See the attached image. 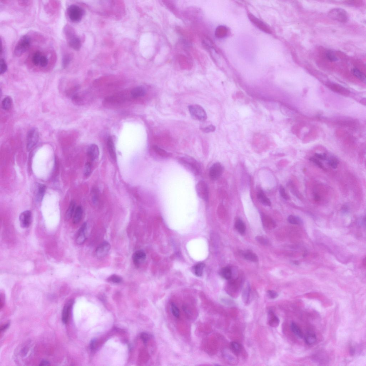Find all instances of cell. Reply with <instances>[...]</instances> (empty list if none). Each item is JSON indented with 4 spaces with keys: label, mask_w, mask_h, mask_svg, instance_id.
<instances>
[{
    "label": "cell",
    "mask_w": 366,
    "mask_h": 366,
    "mask_svg": "<svg viewBox=\"0 0 366 366\" xmlns=\"http://www.w3.org/2000/svg\"><path fill=\"white\" fill-rule=\"evenodd\" d=\"M279 193L280 194L281 197L286 200H288L289 199V197L286 193L285 189L284 187L282 186H280L279 187Z\"/></svg>",
    "instance_id": "50"
},
{
    "label": "cell",
    "mask_w": 366,
    "mask_h": 366,
    "mask_svg": "<svg viewBox=\"0 0 366 366\" xmlns=\"http://www.w3.org/2000/svg\"><path fill=\"white\" fill-rule=\"evenodd\" d=\"M0 74H3L8 69L7 65L5 59L1 58V64H0Z\"/></svg>",
    "instance_id": "43"
},
{
    "label": "cell",
    "mask_w": 366,
    "mask_h": 366,
    "mask_svg": "<svg viewBox=\"0 0 366 366\" xmlns=\"http://www.w3.org/2000/svg\"><path fill=\"white\" fill-rule=\"evenodd\" d=\"M243 257L247 260L253 262H257L258 258L256 254L250 251H246L242 253Z\"/></svg>",
    "instance_id": "28"
},
{
    "label": "cell",
    "mask_w": 366,
    "mask_h": 366,
    "mask_svg": "<svg viewBox=\"0 0 366 366\" xmlns=\"http://www.w3.org/2000/svg\"><path fill=\"white\" fill-rule=\"evenodd\" d=\"M39 137V132L36 128H33L29 131L27 136V148L28 150L37 144Z\"/></svg>",
    "instance_id": "8"
},
{
    "label": "cell",
    "mask_w": 366,
    "mask_h": 366,
    "mask_svg": "<svg viewBox=\"0 0 366 366\" xmlns=\"http://www.w3.org/2000/svg\"><path fill=\"white\" fill-rule=\"evenodd\" d=\"M87 153L88 156L92 161L97 159L100 155V150L98 145L95 144L90 145L88 148Z\"/></svg>",
    "instance_id": "15"
},
{
    "label": "cell",
    "mask_w": 366,
    "mask_h": 366,
    "mask_svg": "<svg viewBox=\"0 0 366 366\" xmlns=\"http://www.w3.org/2000/svg\"><path fill=\"white\" fill-rule=\"evenodd\" d=\"M67 12L70 19L74 23L80 22L84 13L82 8L75 4L70 5L68 8Z\"/></svg>",
    "instance_id": "5"
},
{
    "label": "cell",
    "mask_w": 366,
    "mask_h": 366,
    "mask_svg": "<svg viewBox=\"0 0 366 366\" xmlns=\"http://www.w3.org/2000/svg\"><path fill=\"white\" fill-rule=\"evenodd\" d=\"M201 131L205 133H209L214 132L216 130V127L213 125H209L206 127L201 129Z\"/></svg>",
    "instance_id": "48"
},
{
    "label": "cell",
    "mask_w": 366,
    "mask_h": 366,
    "mask_svg": "<svg viewBox=\"0 0 366 366\" xmlns=\"http://www.w3.org/2000/svg\"><path fill=\"white\" fill-rule=\"evenodd\" d=\"M294 262V264L295 265H297L299 264L298 261H295Z\"/></svg>",
    "instance_id": "62"
},
{
    "label": "cell",
    "mask_w": 366,
    "mask_h": 366,
    "mask_svg": "<svg viewBox=\"0 0 366 366\" xmlns=\"http://www.w3.org/2000/svg\"><path fill=\"white\" fill-rule=\"evenodd\" d=\"M19 220L22 228H26L29 227L32 221V213L30 210L23 212L19 215Z\"/></svg>",
    "instance_id": "11"
},
{
    "label": "cell",
    "mask_w": 366,
    "mask_h": 366,
    "mask_svg": "<svg viewBox=\"0 0 366 366\" xmlns=\"http://www.w3.org/2000/svg\"><path fill=\"white\" fill-rule=\"evenodd\" d=\"M280 320L278 317L275 315L274 312L270 310L268 312V324L270 327L276 328L278 327Z\"/></svg>",
    "instance_id": "17"
},
{
    "label": "cell",
    "mask_w": 366,
    "mask_h": 366,
    "mask_svg": "<svg viewBox=\"0 0 366 366\" xmlns=\"http://www.w3.org/2000/svg\"><path fill=\"white\" fill-rule=\"evenodd\" d=\"M257 198L260 202L265 205L270 206L271 205V202L269 198L266 197L263 191H260L257 194Z\"/></svg>",
    "instance_id": "27"
},
{
    "label": "cell",
    "mask_w": 366,
    "mask_h": 366,
    "mask_svg": "<svg viewBox=\"0 0 366 366\" xmlns=\"http://www.w3.org/2000/svg\"><path fill=\"white\" fill-rule=\"evenodd\" d=\"M326 57L328 60L331 62H336L338 60V58L334 53L331 50H328L327 52Z\"/></svg>",
    "instance_id": "46"
},
{
    "label": "cell",
    "mask_w": 366,
    "mask_h": 366,
    "mask_svg": "<svg viewBox=\"0 0 366 366\" xmlns=\"http://www.w3.org/2000/svg\"><path fill=\"white\" fill-rule=\"evenodd\" d=\"M50 365V363L49 362V361H48L47 360H43L41 361V362L40 363V364L39 365H40V366H47V365Z\"/></svg>",
    "instance_id": "57"
},
{
    "label": "cell",
    "mask_w": 366,
    "mask_h": 366,
    "mask_svg": "<svg viewBox=\"0 0 366 366\" xmlns=\"http://www.w3.org/2000/svg\"><path fill=\"white\" fill-rule=\"evenodd\" d=\"M188 108L192 117L195 120L204 121L208 118L206 112L201 106L193 105H189Z\"/></svg>",
    "instance_id": "4"
},
{
    "label": "cell",
    "mask_w": 366,
    "mask_h": 366,
    "mask_svg": "<svg viewBox=\"0 0 366 366\" xmlns=\"http://www.w3.org/2000/svg\"><path fill=\"white\" fill-rule=\"evenodd\" d=\"M235 227L238 232L240 234H243L245 233L246 229L245 225L241 220L239 219L236 221Z\"/></svg>",
    "instance_id": "30"
},
{
    "label": "cell",
    "mask_w": 366,
    "mask_h": 366,
    "mask_svg": "<svg viewBox=\"0 0 366 366\" xmlns=\"http://www.w3.org/2000/svg\"><path fill=\"white\" fill-rule=\"evenodd\" d=\"M264 225L269 229H273L276 226L275 223L269 218L264 217L262 219Z\"/></svg>",
    "instance_id": "34"
},
{
    "label": "cell",
    "mask_w": 366,
    "mask_h": 366,
    "mask_svg": "<svg viewBox=\"0 0 366 366\" xmlns=\"http://www.w3.org/2000/svg\"><path fill=\"white\" fill-rule=\"evenodd\" d=\"M220 274L223 278L229 280L231 279L232 277V270L230 268L225 267L220 270Z\"/></svg>",
    "instance_id": "29"
},
{
    "label": "cell",
    "mask_w": 366,
    "mask_h": 366,
    "mask_svg": "<svg viewBox=\"0 0 366 366\" xmlns=\"http://www.w3.org/2000/svg\"><path fill=\"white\" fill-rule=\"evenodd\" d=\"M46 190L45 185L42 184L38 185L36 195V199L37 202H41L43 200Z\"/></svg>",
    "instance_id": "20"
},
{
    "label": "cell",
    "mask_w": 366,
    "mask_h": 366,
    "mask_svg": "<svg viewBox=\"0 0 366 366\" xmlns=\"http://www.w3.org/2000/svg\"><path fill=\"white\" fill-rule=\"evenodd\" d=\"M304 339L305 343L308 345L313 344L316 342L317 338L316 334L312 332H308L306 333L304 336Z\"/></svg>",
    "instance_id": "25"
},
{
    "label": "cell",
    "mask_w": 366,
    "mask_h": 366,
    "mask_svg": "<svg viewBox=\"0 0 366 366\" xmlns=\"http://www.w3.org/2000/svg\"><path fill=\"white\" fill-rule=\"evenodd\" d=\"M228 32V29L226 26H218L216 29L215 32V36L217 38H223L227 36Z\"/></svg>",
    "instance_id": "21"
},
{
    "label": "cell",
    "mask_w": 366,
    "mask_h": 366,
    "mask_svg": "<svg viewBox=\"0 0 366 366\" xmlns=\"http://www.w3.org/2000/svg\"><path fill=\"white\" fill-rule=\"evenodd\" d=\"M12 101L11 98L9 97H6L4 98L2 102V108L4 110H9L12 106Z\"/></svg>",
    "instance_id": "35"
},
{
    "label": "cell",
    "mask_w": 366,
    "mask_h": 366,
    "mask_svg": "<svg viewBox=\"0 0 366 366\" xmlns=\"http://www.w3.org/2000/svg\"><path fill=\"white\" fill-rule=\"evenodd\" d=\"M146 94V90L144 88L142 87H138L134 88L131 92V96L134 98L144 97Z\"/></svg>",
    "instance_id": "19"
},
{
    "label": "cell",
    "mask_w": 366,
    "mask_h": 366,
    "mask_svg": "<svg viewBox=\"0 0 366 366\" xmlns=\"http://www.w3.org/2000/svg\"><path fill=\"white\" fill-rule=\"evenodd\" d=\"M92 172V166L91 164L87 162L85 164L84 174L86 177H89L91 175Z\"/></svg>",
    "instance_id": "44"
},
{
    "label": "cell",
    "mask_w": 366,
    "mask_h": 366,
    "mask_svg": "<svg viewBox=\"0 0 366 366\" xmlns=\"http://www.w3.org/2000/svg\"><path fill=\"white\" fill-rule=\"evenodd\" d=\"M248 17L250 21L260 30L269 34H272V30L269 26L257 18L255 15L249 13L248 14Z\"/></svg>",
    "instance_id": "9"
},
{
    "label": "cell",
    "mask_w": 366,
    "mask_h": 366,
    "mask_svg": "<svg viewBox=\"0 0 366 366\" xmlns=\"http://www.w3.org/2000/svg\"><path fill=\"white\" fill-rule=\"evenodd\" d=\"M111 248V245L109 242L106 241L103 242L96 249V257L99 259L104 257L109 253Z\"/></svg>",
    "instance_id": "12"
},
{
    "label": "cell",
    "mask_w": 366,
    "mask_h": 366,
    "mask_svg": "<svg viewBox=\"0 0 366 366\" xmlns=\"http://www.w3.org/2000/svg\"><path fill=\"white\" fill-rule=\"evenodd\" d=\"M87 229V224L84 222L78 230V236L76 238V242L79 245H82L86 239V233Z\"/></svg>",
    "instance_id": "14"
},
{
    "label": "cell",
    "mask_w": 366,
    "mask_h": 366,
    "mask_svg": "<svg viewBox=\"0 0 366 366\" xmlns=\"http://www.w3.org/2000/svg\"><path fill=\"white\" fill-rule=\"evenodd\" d=\"M170 306L172 314L174 316L178 318L180 316V311L177 306L175 303L172 302L171 303Z\"/></svg>",
    "instance_id": "41"
},
{
    "label": "cell",
    "mask_w": 366,
    "mask_h": 366,
    "mask_svg": "<svg viewBox=\"0 0 366 366\" xmlns=\"http://www.w3.org/2000/svg\"><path fill=\"white\" fill-rule=\"evenodd\" d=\"M10 326V323H6V324H4L2 325L1 327V328H0V329H1V332H2L5 331H6L7 329V328H8Z\"/></svg>",
    "instance_id": "56"
},
{
    "label": "cell",
    "mask_w": 366,
    "mask_h": 366,
    "mask_svg": "<svg viewBox=\"0 0 366 366\" xmlns=\"http://www.w3.org/2000/svg\"><path fill=\"white\" fill-rule=\"evenodd\" d=\"M250 284L247 283L242 292V299L244 303L248 304L250 301Z\"/></svg>",
    "instance_id": "23"
},
{
    "label": "cell",
    "mask_w": 366,
    "mask_h": 366,
    "mask_svg": "<svg viewBox=\"0 0 366 366\" xmlns=\"http://www.w3.org/2000/svg\"><path fill=\"white\" fill-rule=\"evenodd\" d=\"M74 301L72 300L68 301L65 304L63 310L62 317V320L63 324H67L69 320L70 310H71Z\"/></svg>",
    "instance_id": "13"
},
{
    "label": "cell",
    "mask_w": 366,
    "mask_h": 366,
    "mask_svg": "<svg viewBox=\"0 0 366 366\" xmlns=\"http://www.w3.org/2000/svg\"><path fill=\"white\" fill-rule=\"evenodd\" d=\"M107 144L110 156L112 159L116 161V153L115 146H114L113 140L111 136H109L108 138Z\"/></svg>",
    "instance_id": "18"
},
{
    "label": "cell",
    "mask_w": 366,
    "mask_h": 366,
    "mask_svg": "<svg viewBox=\"0 0 366 366\" xmlns=\"http://www.w3.org/2000/svg\"><path fill=\"white\" fill-rule=\"evenodd\" d=\"M268 296L271 299L276 298L279 295L276 291L273 290H269L267 292Z\"/></svg>",
    "instance_id": "52"
},
{
    "label": "cell",
    "mask_w": 366,
    "mask_h": 366,
    "mask_svg": "<svg viewBox=\"0 0 366 366\" xmlns=\"http://www.w3.org/2000/svg\"><path fill=\"white\" fill-rule=\"evenodd\" d=\"M48 63V60L47 57L42 55L40 61L39 65L42 67H45L47 66Z\"/></svg>",
    "instance_id": "49"
},
{
    "label": "cell",
    "mask_w": 366,
    "mask_h": 366,
    "mask_svg": "<svg viewBox=\"0 0 366 366\" xmlns=\"http://www.w3.org/2000/svg\"><path fill=\"white\" fill-rule=\"evenodd\" d=\"M225 358L227 361H228L230 363H234L236 361L235 359L232 355H230V353H227L226 352H224V354Z\"/></svg>",
    "instance_id": "53"
},
{
    "label": "cell",
    "mask_w": 366,
    "mask_h": 366,
    "mask_svg": "<svg viewBox=\"0 0 366 366\" xmlns=\"http://www.w3.org/2000/svg\"><path fill=\"white\" fill-rule=\"evenodd\" d=\"M178 162L184 168L195 176L200 175L201 172V165L193 157L188 156L181 157Z\"/></svg>",
    "instance_id": "1"
},
{
    "label": "cell",
    "mask_w": 366,
    "mask_h": 366,
    "mask_svg": "<svg viewBox=\"0 0 366 366\" xmlns=\"http://www.w3.org/2000/svg\"><path fill=\"white\" fill-rule=\"evenodd\" d=\"M30 44L31 40L29 37L26 35L22 37L15 46L14 54L17 57L21 56L29 49Z\"/></svg>",
    "instance_id": "3"
},
{
    "label": "cell",
    "mask_w": 366,
    "mask_h": 366,
    "mask_svg": "<svg viewBox=\"0 0 366 366\" xmlns=\"http://www.w3.org/2000/svg\"><path fill=\"white\" fill-rule=\"evenodd\" d=\"M328 15L330 18L341 23L346 22L348 19L347 11L340 8H335L331 10Z\"/></svg>",
    "instance_id": "6"
},
{
    "label": "cell",
    "mask_w": 366,
    "mask_h": 366,
    "mask_svg": "<svg viewBox=\"0 0 366 366\" xmlns=\"http://www.w3.org/2000/svg\"><path fill=\"white\" fill-rule=\"evenodd\" d=\"M338 160H337V158L335 157L330 158L328 160V165L334 169H336L337 168L338 166Z\"/></svg>",
    "instance_id": "45"
},
{
    "label": "cell",
    "mask_w": 366,
    "mask_h": 366,
    "mask_svg": "<svg viewBox=\"0 0 366 366\" xmlns=\"http://www.w3.org/2000/svg\"><path fill=\"white\" fill-rule=\"evenodd\" d=\"M196 189L198 197L205 201H208L209 197V188L207 183L204 181H200L196 185Z\"/></svg>",
    "instance_id": "7"
},
{
    "label": "cell",
    "mask_w": 366,
    "mask_h": 366,
    "mask_svg": "<svg viewBox=\"0 0 366 366\" xmlns=\"http://www.w3.org/2000/svg\"><path fill=\"white\" fill-rule=\"evenodd\" d=\"M4 301H5V299H4V297L3 296H2V295H1V304H0V306H1V308H2V307H3L4 305Z\"/></svg>",
    "instance_id": "59"
},
{
    "label": "cell",
    "mask_w": 366,
    "mask_h": 366,
    "mask_svg": "<svg viewBox=\"0 0 366 366\" xmlns=\"http://www.w3.org/2000/svg\"><path fill=\"white\" fill-rule=\"evenodd\" d=\"M146 255L144 251L138 250L134 253L132 256L133 263L137 267H138L140 263L144 262L146 259Z\"/></svg>",
    "instance_id": "16"
},
{
    "label": "cell",
    "mask_w": 366,
    "mask_h": 366,
    "mask_svg": "<svg viewBox=\"0 0 366 366\" xmlns=\"http://www.w3.org/2000/svg\"><path fill=\"white\" fill-rule=\"evenodd\" d=\"M141 338L142 339L143 342H144L145 344H146L149 338V334L143 332L141 334Z\"/></svg>",
    "instance_id": "54"
},
{
    "label": "cell",
    "mask_w": 366,
    "mask_h": 366,
    "mask_svg": "<svg viewBox=\"0 0 366 366\" xmlns=\"http://www.w3.org/2000/svg\"><path fill=\"white\" fill-rule=\"evenodd\" d=\"M342 209L343 211L344 212H347L349 211V207L345 205L343 206Z\"/></svg>",
    "instance_id": "60"
},
{
    "label": "cell",
    "mask_w": 366,
    "mask_h": 366,
    "mask_svg": "<svg viewBox=\"0 0 366 366\" xmlns=\"http://www.w3.org/2000/svg\"><path fill=\"white\" fill-rule=\"evenodd\" d=\"M95 340L93 339V340L91 341V344H90V347H91V350H93L95 348Z\"/></svg>",
    "instance_id": "58"
},
{
    "label": "cell",
    "mask_w": 366,
    "mask_h": 366,
    "mask_svg": "<svg viewBox=\"0 0 366 366\" xmlns=\"http://www.w3.org/2000/svg\"><path fill=\"white\" fill-rule=\"evenodd\" d=\"M42 55L41 52L37 51L34 53L32 57V62L36 66L39 65L40 61Z\"/></svg>",
    "instance_id": "40"
},
{
    "label": "cell",
    "mask_w": 366,
    "mask_h": 366,
    "mask_svg": "<svg viewBox=\"0 0 366 366\" xmlns=\"http://www.w3.org/2000/svg\"><path fill=\"white\" fill-rule=\"evenodd\" d=\"M314 198L315 201H318L320 200V197H319L318 195L316 194H314Z\"/></svg>",
    "instance_id": "61"
},
{
    "label": "cell",
    "mask_w": 366,
    "mask_h": 366,
    "mask_svg": "<svg viewBox=\"0 0 366 366\" xmlns=\"http://www.w3.org/2000/svg\"><path fill=\"white\" fill-rule=\"evenodd\" d=\"M107 280L109 282L116 284L121 283L122 281V277L116 274H113L110 276Z\"/></svg>",
    "instance_id": "39"
},
{
    "label": "cell",
    "mask_w": 366,
    "mask_h": 366,
    "mask_svg": "<svg viewBox=\"0 0 366 366\" xmlns=\"http://www.w3.org/2000/svg\"><path fill=\"white\" fill-rule=\"evenodd\" d=\"M352 74L355 76H356V78L360 79L363 82L365 83H366V78L365 75L363 72L360 71V70L357 69V68H354L352 69Z\"/></svg>",
    "instance_id": "33"
},
{
    "label": "cell",
    "mask_w": 366,
    "mask_h": 366,
    "mask_svg": "<svg viewBox=\"0 0 366 366\" xmlns=\"http://www.w3.org/2000/svg\"><path fill=\"white\" fill-rule=\"evenodd\" d=\"M256 239L260 244L264 245H268L270 244L269 240L262 236H257L256 237Z\"/></svg>",
    "instance_id": "47"
},
{
    "label": "cell",
    "mask_w": 366,
    "mask_h": 366,
    "mask_svg": "<svg viewBox=\"0 0 366 366\" xmlns=\"http://www.w3.org/2000/svg\"><path fill=\"white\" fill-rule=\"evenodd\" d=\"M205 264L200 263L196 265L194 268L195 273L198 276H201L202 275L203 272Z\"/></svg>",
    "instance_id": "38"
},
{
    "label": "cell",
    "mask_w": 366,
    "mask_h": 366,
    "mask_svg": "<svg viewBox=\"0 0 366 366\" xmlns=\"http://www.w3.org/2000/svg\"><path fill=\"white\" fill-rule=\"evenodd\" d=\"M72 60V57L69 54H66L62 59V66L64 68L67 67Z\"/></svg>",
    "instance_id": "42"
},
{
    "label": "cell",
    "mask_w": 366,
    "mask_h": 366,
    "mask_svg": "<svg viewBox=\"0 0 366 366\" xmlns=\"http://www.w3.org/2000/svg\"><path fill=\"white\" fill-rule=\"evenodd\" d=\"M64 33L70 47L76 50L80 49L81 46L80 39L74 34L72 28L66 25L64 28Z\"/></svg>",
    "instance_id": "2"
},
{
    "label": "cell",
    "mask_w": 366,
    "mask_h": 366,
    "mask_svg": "<svg viewBox=\"0 0 366 366\" xmlns=\"http://www.w3.org/2000/svg\"><path fill=\"white\" fill-rule=\"evenodd\" d=\"M83 209L81 206H78L76 208L74 211L73 218V221L74 224H78L81 221L83 215Z\"/></svg>",
    "instance_id": "26"
},
{
    "label": "cell",
    "mask_w": 366,
    "mask_h": 366,
    "mask_svg": "<svg viewBox=\"0 0 366 366\" xmlns=\"http://www.w3.org/2000/svg\"><path fill=\"white\" fill-rule=\"evenodd\" d=\"M290 328L291 330L295 336L300 339H303V334L300 328L294 322H292L291 324Z\"/></svg>",
    "instance_id": "24"
},
{
    "label": "cell",
    "mask_w": 366,
    "mask_h": 366,
    "mask_svg": "<svg viewBox=\"0 0 366 366\" xmlns=\"http://www.w3.org/2000/svg\"><path fill=\"white\" fill-rule=\"evenodd\" d=\"M230 349L233 353L237 355L239 354L241 351V348L239 343L236 342H232L230 343Z\"/></svg>",
    "instance_id": "36"
},
{
    "label": "cell",
    "mask_w": 366,
    "mask_h": 366,
    "mask_svg": "<svg viewBox=\"0 0 366 366\" xmlns=\"http://www.w3.org/2000/svg\"><path fill=\"white\" fill-rule=\"evenodd\" d=\"M315 156L319 159L322 160H325L326 157H327V155L325 153H315Z\"/></svg>",
    "instance_id": "55"
},
{
    "label": "cell",
    "mask_w": 366,
    "mask_h": 366,
    "mask_svg": "<svg viewBox=\"0 0 366 366\" xmlns=\"http://www.w3.org/2000/svg\"><path fill=\"white\" fill-rule=\"evenodd\" d=\"M152 148L154 152L159 157L165 158H168L170 156V153L157 145H153Z\"/></svg>",
    "instance_id": "22"
},
{
    "label": "cell",
    "mask_w": 366,
    "mask_h": 366,
    "mask_svg": "<svg viewBox=\"0 0 366 366\" xmlns=\"http://www.w3.org/2000/svg\"><path fill=\"white\" fill-rule=\"evenodd\" d=\"M239 288V286L237 281L232 280L229 283V292L230 294L233 295H235L236 293H237L238 292Z\"/></svg>",
    "instance_id": "31"
},
{
    "label": "cell",
    "mask_w": 366,
    "mask_h": 366,
    "mask_svg": "<svg viewBox=\"0 0 366 366\" xmlns=\"http://www.w3.org/2000/svg\"><path fill=\"white\" fill-rule=\"evenodd\" d=\"M223 171V167L221 163L216 162L211 166L209 169V177L212 180H217L222 175Z\"/></svg>",
    "instance_id": "10"
},
{
    "label": "cell",
    "mask_w": 366,
    "mask_h": 366,
    "mask_svg": "<svg viewBox=\"0 0 366 366\" xmlns=\"http://www.w3.org/2000/svg\"><path fill=\"white\" fill-rule=\"evenodd\" d=\"M75 207V202L74 201H72L70 202L69 208H68L66 214V220H69L71 218L74 213Z\"/></svg>",
    "instance_id": "32"
},
{
    "label": "cell",
    "mask_w": 366,
    "mask_h": 366,
    "mask_svg": "<svg viewBox=\"0 0 366 366\" xmlns=\"http://www.w3.org/2000/svg\"><path fill=\"white\" fill-rule=\"evenodd\" d=\"M310 161L314 163V164H316L317 166H318L320 168H321L324 169V170H325V169L324 168V167L323 165L322 164V163L319 160H317V159L313 157H312L310 159Z\"/></svg>",
    "instance_id": "51"
},
{
    "label": "cell",
    "mask_w": 366,
    "mask_h": 366,
    "mask_svg": "<svg viewBox=\"0 0 366 366\" xmlns=\"http://www.w3.org/2000/svg\"><path fill=\"white\" fill-rule=\"evenodd\" d=\"M288 220L290 223L294 225H300L303 222L300 218L292 215L289 216Z\"/></svg>",
    "instance_id": "37"
}]
</instances>
